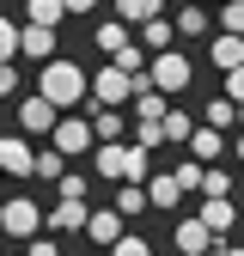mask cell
Here are the masks:
<instances>
[{
	"label": "cell",
	"mask_w": 244,
	"mask_h": 256,
	"mask_svg": "<svg viewBox=\"0 0 244 256\" xmlns=\"http://www.w3.org/2000/svg\"><path fill=\"white\" fill-rule=\"evenodd\" d=\"M92 158H98V165H92V171H98V177H110V183H146L152 177V152L146 146H122V140H98V146H92Z\"/></svg>",
	"instance_id": "6da1fadb"
},
{
	"label": "cell",
	"mask_w": 244,
	"mask_h": 256,
	"mask_svg": "<svg viewBox=\"0 0 244 256\" xmlns=\"http://www.w3.org/2000/svg\"><path fill=\"white\" fill-rule=\"evenodd\" d=\"M86 86H92L86 68H74V61L49 55V61H43V74H37V98H49L55 110H74V104H86Z\"/></svg>",
	"instance_id": "7a4b0ae2"
},
{
	"label": "cell",
	"mask_w": 244,
	"mask_h": 256,
	"mask_svg": "<svg viewBox=\"0 0 244 256\" xmlns=\"http://www.w3.org/2000/svg\"><path fill=\"white\" fill-rule=\"evenodd\" d=\"M190 80H196V68H190V55H183V49H159V55L146 61V86L159 92V98L190 92Z\"/></svg>",
	"instance_id": "3957f363"
},
{
	"label": "cell",
	"mask_w": 244,
	"mask_h": 256,
	"mask_svg": "<svg viewBox=\"0 0 244 256\" xmlns=\"http://www.w3.org/2000/svg\"><path fill=\"white\" fill-rule=\"evenodd\" d=\"M0 232H6V238H37L43 232V208L37 202H30V196H12V202H0Z\"/></svg>",
	"instance_id": "277c9868"
},
{
	"label": "cell",
	"mask_w": 244,
	"mask_h": 256,
	"mask_svg": "<svg viewBox=\"0 0 244 256\" xmlns=\"http://www.w3.org/2000/svg\"><path fill=\"white\" fill-rule=\"evenodd\" d=\"M86 98H98V104L122 110V104L134 98V74H122L116 61H110V68H98V74H92V86H86Z\"/></svg>",
	"instance_id": "5b68a950"
},
{
	"label": "cell",
	"mask_w": 244,
	"mask_h": 256,
	"mask_svg": "<svg viewBox=\"0 0 244 256\" xmlns=\"http://www.w3.org/2000/svg\"><path fill=\"white\" fill-rule=\"evenodd\" d=\"M49 146H55L61 158H80V152H92L98 140H92V122H86V116H55V128H49Z\"/></svg>",
	"instance_id": "8992f818"
},
{
	"label": "cell",
	"mask_w": 244,
	"mask_h": 256,
	"mask_svg": "<svg viewBox=\"0 0 244 256\" xmlns=\"http://www.w3.org/2000/svg\"><path fill=\"white\" fill-rule=\"evenodd\" d=\"M80 232H86L92 244H104V250H110L128 226H122V214H116V208H86V226H80Z\"/></svg>",
	"instance_id": "52a82bcc"
},
{
	"label": "cell",
	"mask_w": 244,
	"mask_h": 256,
	"mask_svg": "<svg viewBox=\"0 0 244 256\" xmlns=\"http://www.w3.org/2000/svg\"><path fill=\"white\" fill-rule=\"evenodd\" d=\"M55 116H61V110H55L49 98H24V104H18V128H24V140H43L49 128H55Z\"/></svg>",
	"instance_id": "ba28073f"
},
{
	"label": "cell",
	"mask_w": 244,
	"mask_h": 256,
	"mask_svg": "<svg viewBox=\"0 0 244 256\" xmlns=\"http://www.w3.org/2000/svg\"><path fill=\"white\" fill-rule=\"evenodd\" d=\"M196 220H202V226H208L214 238H226V232L238 226V208H232V196H208V202L196 208Z\"/></svg>",
	"instance_id": "9c48e42d"
},
{
	"label": "cell",
	"mask_w": 244,
	"mask_h": 256,
	"mask_svg": "<svg viewBox=\"0 0 244 256\" xmlns=\"http://www.w3.org/2000/svg\"><path fill=\"white\" fill-rule=\"evenodd\" d=\"M140 189H146V214H177V208H183V196H177L171 171H152V177H146Z\"/></svg>",
	"instance_id": "30bf717a"
},
{
	"label": "cell",
	"mask_w": 244,
	"mask_h": 256,
	"mask_svg": "<svg viewBox=\"0 0 244 256\" xmlns=\"http://www.w3.org/2000/svg\"><path fill=\"white\" fill-rule=\"evenodd\" d=\"M183 146H190V158H196V165H214V158L226 152V134H220V128H208V122H196Z\"/></svg>",
	"instance_id": "8fae6325"
},
{
	"label": "cell",
	"mask_w": 244,
	"mask_h": 256,
	"mask_svg": "<svg viewBox=\"0 0 244 256\" xmlns=\"http://www.w3.org/2000/svg\"><path fill=\"white\" fill-rule=\"evenodd\" d=\"M30 152L37 146H30L24 134H0V171L6 177H30Z\"/></svg>",
	"instance_id": "7c38bea8"
},
{
	"label": "cell",
	"mask_w": 244,
	"mask_h": 256,
	"mask_svg": "<svg viewBox=\"0 0 244 256\" xmlns=\"http://www.w3.org/2000/svg\"><path fill=\"white\" fill-rule=\"evenodd\" d=\"M171 244H177L183 256H202V250H214V232L190 214V220H177V226H171Z\"/></svg>",
	"instance_id": "4fadbf2b"
},
{
	"label": "cell",
	"mask_w": 244,
	"mask_h": 256,
	"mask_svg": "<svg viewBox=\"0 0 244 256\" xmlns=\"http://www.w3.org/2000/svg\"><path fill=\"white\" fill-rule=\"evenodd\" d=\"M18 55L24 61H49L55 55V30L49 24H18Z\"/></svg>",
	"instance_id": "5bb4252c"
},
{
	"label": "cell",
	"mask_w": 244,
	"mask_h": 256,
	"mask_svg": "<svg viewBox=\"0 0 244 256\" xmlns=\"http://www.w3.org/2000/svg\"><path fill=\"white\" fill-rule=\"evenodd\" d=\"M86 122H92V140H122V128H128V116L110 110V104H92Z\"/></svg>",
	"instance_id": "9a60e30c"
},
{
	"label": "cell",
	"mask_w": 244,
	"mask_h": 256,
	"mask_svg": "<svg viewBox=\"0 0 244 256\" xmlns=\"http://www.w3.org/2000/svg\"><path fill=\"white\" fill-rule=\"evenodd\" d=\"M43 226H49V232H80V226H86V202H55V208L43 214Z\"/></svg>",
	"instance_id": "2e32d148"
},
{
	"label": "cell",
	"mask_w": 244,
	"mask_h": 256,
	"mask_svg": "<svg viewBox=\"0 0 244 256\" xmlns=\"http://www.w3.org/2000/svg\"><path fill=\"white\" fill-rule=\"evenodd\" d=\"M171 37H177V30H171V18H165V12H159V18H140V49H146V55L171 49Z\"/></svg>",
	"instance_id": "e0dca14e"
},
{
	"label": "cell",
	"mask_w": 244,
	"mask_h": 256,
	"mask_svg": "<svg viewBox=\"0 0 244 256\" xmlns=\"http://www.w3.org/2000/svg\"><path fill=\"white\" fill-rule=\"evenodd\" d=\"M208 24H214V18H208V6H202V0H190V6H177V18H171V30H177V37H202Z\"/></svg>",
	"instance_id": "ac0fdd59"
},
{
	"label": "cell",
	"mask_w": 244,
	"mask_h": 256,
	"mask_svg": "<svg viewBox=\"0 0 244 256\" xmlns=\"http://www.w3.org/2000/svg\"><path fill=\"white\" fill-rule=\"evenodd\" d=\"M159 128H165V140H171V146H183V140H190V128H196V116H190V110H177V104H165Z\"/></svg>",
	"instance_id": "d6986e66"
},
{
	"label": "cell",
	"mask_w": 244,
	"mask_h": 256,
	"mask_svg": "<svg viewBox=\"0 0 244 256\" xmlns=\"http://www.w3.org/2000/svg\"><path fill=\"white\" fill-rule=\"evenodd\" d=\"M214 68H244V37H226V30H220V37H214Z\"/></svg>",
	"instance_id": "ffe728a7"
},
{
	"label": "cell",
	"mask_w": 244,
	"mask_h": 256,
	"mask_svg": "<svg viewBox=\"0 0 244 256\" xmlns=\"http://www.w3.org/2000/svg\"><path fill=\"white\" fill-rule=\"evenodd\" d=\"M202 122L220 128V134H232V128H238V104H232V98H214V104L202 110Z\"/></svg>",
	"instance_id": "44dd1931"
},
{
	"label": "cell",
	"mask_w": 244,
	"mask_h": 256,
	"mask_svg": "<svg viewBox=\"0 0 244 256\" xmlns=\"http://www.w3.org/2000/svg\"><path fill=\"white\" fill-rule=\"evenodd\" d=\"M165 0H116V18L122 24H140V18H159Z\"/></svg>",
	"instance_id": "7402d4cb"
},
{
	"label": "cell",
	"mask_w": 244,
	"mask_h": 256,
	"mask_svg": "<svg viewBox=\"0 0 244 256\" xmlns=\"http://www.w3.org/2000/svg\"><path fill=\"white\" fill-rule=\"evenodd\" d=\"M61 171H68V158H61L55 146H43V152H30V177H43V183H55Z\"/></svg>",
	"instance_id": "603a6c76"
},
{
	"label": "cell",
	"mask_w": 244,
	"mask_h": 256,
	"mask_svg": "<svg viewBox=\"0 0 244 256\" xmlns=\"http://www.w3.org/2000/svg\"><path fill=\"white\" fill-rule=\"evenodd\" d=\"M61 18H68V12H61V0H24V24H61Z\"/></svg>",
	"instance_id": "cb8c5ba5"
},
{
	"label": "cell",
	"mask_w": 244,
	"mask_h": 256,
	"mask_svg": "<svg viewBox=\"0 0 244 256\" xmlns=\"http://www.w3.org/2000/svg\"><path fill=\"white\" fill-rule=\"evenodd\" d=\"M171 183H177V196H202V165H196V158L171 165Z\"/></svg>",
	"instance_id": "d4e9b609"
},
{
	"label": "cell",
	"mask_w": 244,
	"mask_h": 256,
	"mask_svg": "<svg viewBox=\"0 0 244 256\" xmlns=\"http://www.w3.org/2000/svg\"><path fill=\"white\" fill-rule=\"evenodd\" d=\"M55 189H61V202H86V196H92V177H86V171H61Z\"/></svg>",
	"instance_id": "484cf974"
},
{
	"label": "cell",
	"mask_w": 244,
	"mask_h": 256,
	"mask_svg": "<svg viewBox=\"0 0 244 256\" xmlns=\"http://www.w3.org/2000/svg\"><path fill=\"white\" fill-rule=\"evenodd\" d=\"M116 214H122V220H128V214H146V189H140V183H122V189H116Z\"/></svg>",
	"instance_id": "4316f807"
},
{
	"label": "cell",
	"mask_w": 244,
	"mask_h": 256,
	"mask_svg": "<svg viewBox=\"0 0 244 256\" xmlns=\"http://www.w3.org/2000/svg\"><path fill=\"white\" fill-rule=\"evenodd\" d=\"M134 146H165V128H159V116H134Z\"/></svg>",
	"instance_id": "83f0119b"
},
{
	"label": "cell",
	"mask_w": 244,
	"mask_h": 256,
	"mask_svg": "<svg viewBox=\"0 0 244 256\" xmlns=\"http://www.w3.org/2000/svg\"><path fill=\"white\" fill-rule=\"evenodd\" d=\"M202 196H232V171L226 165H202Z\"/></svg>",
	"instance_id": "f1b7e54d"
},
{
	"label": "cell",
	"mask_w": 244,
	"mask_h": 256,
	"mask_svg": "<svg viewBox=\"0 0 244 256\" xmlns=\"http://www.w3.org/2000/svg\"><path fill=\"white\" fill-rule=\"evenodd\" d=\"M122 43H128V24H122V18H104V24H98V49H104V55H116Z\"/></svg>",
	"instance_id": "f546056e"
},
{
	"label": "cell",
	"mask_w": 244,
	"mask_h": 256,
	"mask_svg": "<svg viewBox=\"0 0 244 256\" xmlns=\"http://www.w3.org/2000/svg\"><path fill=\"white\" fill-rule=\"evenodd\" d=\"M220 30L226 37H244V0H220Z\"/></svg>",
	"instance_id": "4dcf8cb0"
},
{
	"label": "cell",
	"mask_w": 244,
	"mask_h": 256,
	"mask_svg": "<svg viewBox=\"0 0 244 256\" xmlns=\"http://www.w3.org/2000/svg\"><path fill=\"white\" fill-rule=\"evenodd\" d=\"M110 256H152V244H146L140 232H122V238L110 244Z\"/></svg>",
	"instance_id": "1f68e13d"
},
{
	"label": "cell",
	"mask_w": 244,
	"mask_h": 256,
	"mask_svg": "<svg viewBox=\"0 0 244 256\" xmlns=\"http://www.w3.org/2000/svg\"><path fill=\"white\" fill-rule=\"evenodd\" d=\"M0 61H18V24L0 18Z\"/></svg>",
	"instance_id": "d6a6232c"
},
{
	"label": "cell",
	"mask_w": 244,
	"mask_h": 256,
	"mask_svg": "<svg viewBox=\"0 0 244 256\" xmlns=\"http://www.w3.org/2000/svg\"><path fill=\"white\" fill-rule=\"evenodd\" d=\"M18 92V61H0V98H12Z\"/></svg>",
	"instance_id": "836d02e7"
},
{
	"label": "cell",
	"mask_w": 244,
	"mask_h": 256,
	"mask_svg": "<svg viewBox=\"0 0 244 256\" xmlns=\"http://www.w3.org/2000/svg\"><path fill=\"white\" fill-rule=\"evenodd\" d=\"M220 98H232V104L244 98V68H226V92H220Z\"/></svg>",
	"instance_id": "e575fe53"
},
{
	"label": "cell",
	"mask_w": 244,
	"mask_h": 256,
	"mask_svg": "<svg viewBox=\"0 0 244 256\" xmlns=\"http://www.w3.org/2000/svg\"><path fill=\"white\" fill-rule=\"evenodd\" d=\"M24 244H30L24 256H61V244H55V238H24Z\"/></svg>",
	"instance_id": "d590c367"
},
{
	"label": "cell",
	"mask_w": 244,
	"mask_h": 256,
	"mask_svg": "<svg viewBox=\"0 0 244 256\" xmlns=\"http://www.w3.org/2000/svg\"><path fill=\"white\" fill-rule=\"evenodd\" d=\"M98 0H61V12H92Z\"/></svg>",
	"instance_id": "8d00e7d4"
},
{
	"label": "cell",
	"mask_w": 244,
	"mask_h": 256,
	"mask_svg": "<svg viewBox=\"0 0 244 256\" xmlns=\"http://www.w3.org/2000/svg\"><path fill=\"white\" fill-rule=\"evenodd\" d=\"M214 256H244V250L238 244H214Z\"/></svg>",
	"instance_id": "74e56055"
},
{
	"label": "cell",
	"mask_w": 244,
	"mask_h": 256,
	"mask_svg": "<svg viewBox=\"0 0 244 256\" xmlns=\"http://www.w3.org/2000/svg\"><path fill=\"white\" fill-rule=\"evenodd\" d=\"M202 256H214V250H202Z\"/></svg>",
	"instance_id": "f35d334b"
}]
</instances>
